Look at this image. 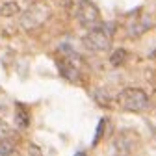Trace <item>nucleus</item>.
Wrapping results in <instances>:
<instances>
[{
	"label": "nucleus",
	"instance_id": "9",
	"mask_svg": "<svg viewBox=\"0 0 156 156\" xmlns=\"http://www.w3.org/2000/svg\"><path fill=\"white\" fill-rule=\"evenodd\" d=\"M19 11H21V8H19L17 2H6L0 8V17H15Z\"/></svg>",
	"mask_w": 156,
	"mask_h": 156
},
{
	"label": "nucleus",
	"instance_id": "10",
	"mask_svg": "<svg viewBox=\"0 0 156 156\" xmlns=\"http://www.w3.org/2000/svg\"><path fill=\"white\" fill-rule=\"evenodd\" d=\"M125 58H126V50H125V48H117V50H113V54L110 56V63H112L113 67H119V65L125 62Z\"/></svg>",
	"mask_w": 156,
	"mask_h": 156
},
{
	"label": "nucleus",
	"instance_id": "2",
	"mask_svg": "<svg viewBox=\"0 0 156 156\" xmlns=\"http://www.w3.org/2000/svg\"><path fill=\"white\" fill-rule=\"evenodd\" d=\"M119 106L126 112H143L149 106V97L145 91L138 89V87H126L119 93L117 97Z\"/></svg>",
	"mask_w": 156,
	"mask_h": 156
},
{
	"label": "nucleus",
	"instance_id": "8",
	"mask_svg": "<svg viewBox=\"0 0 156 156\" xmlns=\"http://www.w3.org/2000/svg\"><path fill=\"white\" fill-rule=\"evenodd\" d=\"M134 140H138V136H136V134H132V136H130V140H125V132H121V134L115 138L113 145H115V149H117V151L125 152V143H126V147H128V151H130V149L134 147V143H136Z\"/></svg>",
	"mask_w": 156,
	"mask_h": 156
},
{
	"label": "nucleus",
	"instance_id": "5",
	"mask_svg": "<svg viewBox=\"0 0 156 156\" xmlns=\"http://www.w3.org/2000/svg\"><path fill=\"white\" fill-rule=\"evenodd\" d=\"M58 69H60V74L65 78V80H69V82H80L82 80V76H80V71H78V67H76V63H74V60H69V58H63L62 62H58Z\"/></svg>",
	"mask_w": 156,
	"mask_h": 156
},
{
	"label": "nucleus",
	"instance_id": "7",
	"mask_svg": "<svg viewBox=\"0 0 156 156\" xmlns=\"http://www.w3.org/2000/svg\"><path fill=\"white\" fill-rule=\"evenodd\" d=\"M13 119H15V126H17V128L24 130V128H28V126H30V112H28L23 104H17Z\"/></svg>",
	"mask_w": 156,
	"mask_h": 156
},
{
	"label": "nucleus",
	"instance_id": "6",
	"mask_svg": "<svg viewBox=\"0 0 156 156\" xmlns=\"http://www.w3.org/2000/svg\"><path fill=\"white\" fill-rule=\"evenodd\" d=\"M152 26V21H151V17H141V19H136V21H132L128 24V35L130 37H140L141 34H145L149 28Z\"/></svg>",
	"mask_w": 156,
	"mask_h": 156
},
{
	"label": "nucleus",
	"instance_id": "3",
	"mask_svg": "<svg viewBox=\"0 0 156 156\" xmlns=\"http://www.w3.org/2000/svg\"><path fill=\"white\" fill-rule=\"evenodd\" d=\"M76 19L84 28L91 30V28H99L102 26V19H101V11L91 0H78L76 6Z\"/></svg>",
	"mask_w": 156,
	"mask_h": 156
},
{
	"label": "nucleus",
	"instance_id": "4",
	"mask_svg": "<svg viewBox=\"0 0 156 156\" xmlns=\"http://www.w3.org/2000/svg\"><path fill=\"white\" fill-rule=\"evenodd\" d=\"M48 15H50V11H48V8H47L45 4H34V6H30V8L23 13L21 24H23L26 30H35V28H39V26L47 21Z\"/></svg>",
	"mask_w": 156,
	"mask_h": 156
},
{
	"label": "nucleus",
	"instance_id": "11",
	"mask_svg": "<svg viewBox=\"0 0 156 156\" xmlns=\"http://www.w3.org/2000/svg\"><path fill=\"white\" fill-rule=\"evenodd\" d=\"M106 119H101L99 121V126H97V132H95V138H93V147L95 145H99V141H101V138H102V132H104V128H106Z\"/></svg>",
	"mask_w": 156,
	"mask_h": 156
},
{
	"label": "nucleus",
	"instance_id": "1",
	"mask_svg": "<svg viewBox=\"0 0 156 156\" xmlns=\"http://www.w3.org/2000/svg\"><path fill=\"white\" fill-rule=\"evenodd\" d=\"M112 32H113V24H104L99 28H91L84 37L82 43L86 48L93 50V52H102L108 50L112 47Z\"/></svg>",
	"mask_w": 156,
	"mask_h": 156
}]
</instances>
